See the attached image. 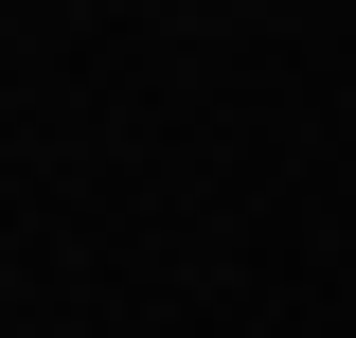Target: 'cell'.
Listing matches in <instances>:
<instances>
[]
</instances>
